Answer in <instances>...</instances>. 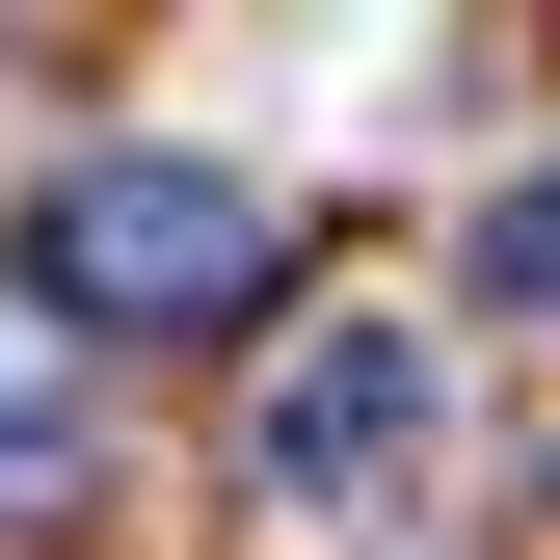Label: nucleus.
<instances>
[{
  "label": "nucleus",
  "mask_w": 560,
  "mask_h": 560,
  "mask_svg": "<svg viewBox=\"0 0 560 560\" xmlns=\"http://www.w3.org/2000/svg\"><path fill=\"white\" fill-rule=\"evenodd\" d=\"M27 320L54 347H241L267 320V187L241 161H54V214H27Z\"/></svg>",
  "instance_id": "f257e3e1"
},
{
  "label": "nucleus",
  "mask_w": 560,
  "mask_h": 560,
  "mask_svg": "<svg viewBox=\"0 0 560 560\" xmlns=\"http://www.w3.org/2000/svg\"><path fill=\"white\" fill-rule=\"evenodd\" d=\"M0 480H81V347L0 294Z\"/></svg>",
  "instance_id": "7ed1b4c3"
},
{
  "label": "nucleus",
  "mask_w": 560,
  "mask_h": 560,
  "mask_svg": "<svg viewBox=\"0 0 560 560\" xmlns=\"http://www.w3.org/2000/svg\"><path fill=\"white\" fill-rule=\"evenodd\" d=\"M428 428H454V347L347 294V320H294V347H267V400H241V508H374Z\"/></svg>",
  "instance_id": "f03ea898"
},
{
  "label": "nucleus",
  "mask_w": 560,
  "mask_h": 560,
  "mask_svg": "<svg viewBox=\"0 0 560 560\" xmlns=\"http://www.w3.org/2000/svg\"><path fill=\"white\" fill-rule=\"evenodd\" d=\"M480 294H508V320L560 294V187H508V214H480Z\"/></svg>",
  "instance_id": "20e7f679"
}]
</instances>
